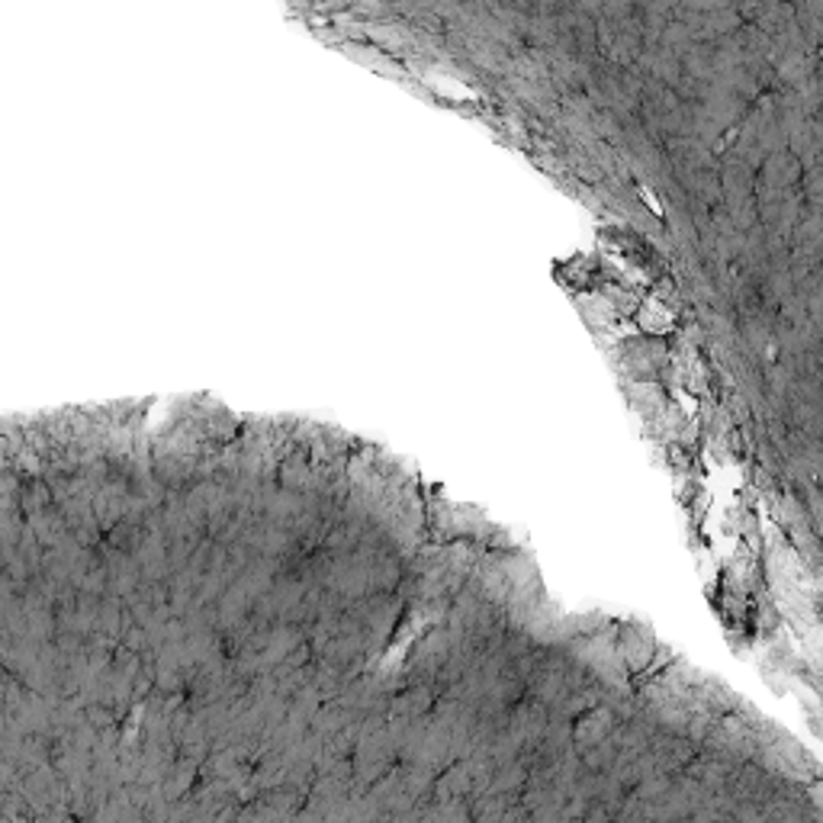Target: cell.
Masks as SVG:
<instances>
[{
  "label": "cell",
  "mask_w": 823,
  "mask_h": 823,
  "mask_svg": "<svg viewBox=\"0 0 823 823\" xmlns=\"http://www.w3.org/2000/svg\"><path fill=\"white\" fill-rule=\"evenodd\" d=\"M756 743H759V731L753 724H746L739 718H731V714H721L711 724L708 737L701 739V749L718 753V756H724L731 763H746V759H753Z\"/></svg>",
  "instance_id": "1"
},
{
  "label": "cell",
  "mask_w": 823,
  "mask_h": 823,
  "mask_svg": "<svg viewBox=\"0 0 823 823\" xmlns=\"http://www.w3.org/2000/svg\"><path fill=\"white\" fill-rule=\"evenodd\" d=\"M447 656H451L447 627H434L432 634H425V637L415 644V650H412L409 663H405L409 682H432L434 686V679H437L441 666L447 663Z\"/></svg>",
  "instance_id": "2"
},
{
  "label": "cell",
  "mask_w": 823,
  "mask_h": 823,
  "mask_svg": "<svg viewBox=\"0 0 823 823\" xmlns=\"http://www.w3.org/2000/svg\"><path fill=\"white\" fill-rule=\"evenodd\" d=\"M698 749H701V746H698L694 739L682 737V734H653L650 746H647V753H650L653 759V769H656L659 776H676V772H682V769L692 763Z\"/></svg>",
  "instance_id": "3"
},
{
  "label": "cell",
  "mask_w": 823,
  "mask_h": 823,
  "mask_svg": "<svg viewBox=\"0 0 823 823\" xmlns=\"http://www.w3.org/2000/svg\"><path fill=\"white\" fill-rule=\"evenodd\" d=\"M547 721H550V708L544 701L531 698V694H521L519 701L512 704V711H509L505 727L524 743V749H531L541 739V734L547 731Z\"/></svg>",
  "instance_id": "4"
},
{
  "label": "cell",
  "mask_w": 823,
  "mask_h": 823,
  "mask_svg": "<svg viewBox=\"0 0 823 823\" xmlns=\"http://www.w3.org/2000/svg\"><path fill=\"white\" fill-rule=\"evenodd\" d=\"M618 724H621V718L608 708V704H596V708H589L586 714H579L576 721H572V746L576 749H586V746H592V743H599V739L611 737L614 731H618Z\"/></svg>",
  "instance_id": "5"
},
{
  "label": "cell",
  "mask_w": 823,
  "mask_h": 823,
  "mask_svg": "<svg viewBox=\"0 0 823 823\" xmlns=\"http://www.w3.org/2000/svg\"><path fill=\"white\" fill-rule=\"evenodd\" d=\"M739 763H731V759H724V756H718V753H708V749H698L694 753V759L682 769V772H689L704 791H724L727 788V781L734 776V769H737Z\"/></svg>",
  "instance_id": "6"
},
{
  "label": "cell",
  "mask_w": 823,
  "mask_h": 823,
  "mask_svg": "<svg viewBox=\"0 0 823 823\" xmlns=\"http://www.w3.org/2000/svg\"><path fill=\"white\" fill-rule=\"evenodd\" d=\"M437 689L432 682H409L402 692H396L390 698L387 718H425L432 711Z\"/></svg>",
  "instance_id": "7"
},
{
  "label": "cell",
  "mask_w": 823,
  "mask_h": 823,
  "mask_svg": "<svg viewBox=\"0 0 823 823\" xmlns=\"http://www.w3.org/2000/svg\"><path fill=\"white\" fill-rule=\"evenodd\" d=\"M614 647H618V656L624 659L627 672H637V669L650 666L653 653H656V644H653V637L644 627H627V631L618 637Z\"/></svg>",
  "instance_id": "8"
}]
</instances>
